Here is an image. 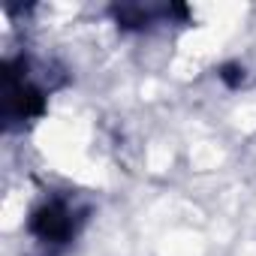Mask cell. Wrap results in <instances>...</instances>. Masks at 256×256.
<instances>
[{"label": "cell", "instance_id": "cell-3", "mask_svg": "<svg viewBox=\"0 0 256 256\" xmlns=\"http://www.w3.org/2000/svg\"><path fill=\"white\" fill-rule=\"evenodd\" d=\"M112 16L124 30H145V28H154V24H172L175 18H187V6L124 4V6H112Z\"/></svg>", "mask_w": 256, "mask_h": 256}, {"label": "cell", "instance_id": "cell-1", "mask_svg": "<svg viewBox=\"0 0 256 256\" xmlns=\"http://www.w3.org/2000/svg\"><path fill=\"white\" fill-rule=\"evenodd\" d=\"M84 220H88V205L78 202V196H72V193H52L30 211L28 232L42 250L58 253L66 244H72V238L78 235Z\"/></svg>", "mask_w": 256, "mask_h": 256}, {"label": "cell", "instance_id": "cell-2", "mask_svg": "<svg viewBox=\"0 0 256 256\" xmlns=\"http://www.w3.org/2000/svg\"><path fill=\"white\" fill-rule=\"evenodd\" d=\"M46 82L36 76L30 58H10L4 66V120L6 126H24L46 112Z\"/></svg>", "mask_w": 256, "mask_h": 256}, {"label": "cell", "instance_id": "cell-4", "mask_svg": "<svg viewBox=\"0 0 256 256\" xmlns=\"http://www.w3.org/2000/svg\"><path fill=\"white\" fill-rule=\"evenodd\" d=\"M220 78H223L229 88H238V84L244 82V66H238V64H226V66L220 70Z\"/></svg>", "mask_w": 256, "mask_h": 256}]
</instances>
